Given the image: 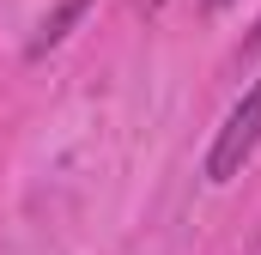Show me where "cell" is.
Returning <instances> with one entry per match:
<instances>
[{
  "mask_svg": "<svg viewBox=\"0 0 261 255\" xmlns=\"http://www.w3.org/2000/svg\"><path fill=\"white\" fill-rule=\"evenodd\" d=\"M255 146H261V79L243 91V104L225 116L219 140H213V152H206V176H213V183H231V176L249 164Z\"/></svg>",
  "mask_w": 261,
  "mask_h": 255,
  "instance_id": "cell-1",
  "label": "cell"
},
{
  "mask_svg": "<svg viewBox=\"0 0 261 255\" xmlns=\"http://www.w3.org/2000/svg\"><path fill=\"white\" fill-rule=\"evenodd\" d=\"M85 12H91V0H61V6H55V12L43 18V31H37V43H31V55H43V49H55V43H61V37L73 31V24H79V18H85Z\"/></svg>",
  "mask_w": 261,
  "mask_h": 255,
  "instance_id": "cell-2",
  "label": "cell"
},
{
  "mask_svg": "<svg viewBox=\"0 0 261 255\" xmlns=\"http://www.w3.org/2000/svg\"><path fill=\"white\" fill-rule=\"evenodd\" d=\"M243 55H261V24L249 31V43H243Z\"/></svg>",
  "mask_w": 261,
  "mask_h": 255,
  "instance_id": "cell-3",
  "label": "cell"
},
{
  "mask_svg": "<svg viewBox=\"0 0 261 255\" xmlns=\"http://www.w3.org/2000/svg\"><path fill=\"white\" fill-rule=\"evenodd\" d=\"M225 6H231V0H206V12H225Z\"/></svg>",
  "mask_w": 261,
  "mask_h": 255,
  "instance_id": "cell-4",
  "label": "cell"
},
{
  "mask_svg": "<svg viewBox=\"0 0 261 255\" xmlns=\"http://www.w3.org/2000/svg\"><path fill=\"white\" fill-rule=\"evenodd\" d=\"M140 6H146V12H158V6H164V0H140Z\"/></svg>",
  "mask_w": 261,
  "mask_h": 255,
  "instance_id": "cell-5",
  "label": "cell"
}]
</instances>
